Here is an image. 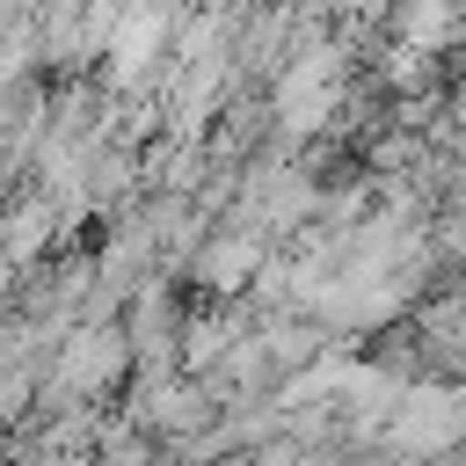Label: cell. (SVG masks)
I'll return each mask as SVG.
<instances>
[{"label":"cell","instance_id":"obj_1","mask_svg":"<svg viewBox=\"0 0 466 466\" xmlns=\"http://www.w3.org/2000/svg\"><path fill=\"white\" fill-rule=\"evenodd\" d=\"M124 364H131V328H116V320H73L66 342L51 350V386H44V400H51V393L95 400V393H109V386L124 379Z\"/></svg>","mask_w":466,"mask_h":466}]
</instances>
